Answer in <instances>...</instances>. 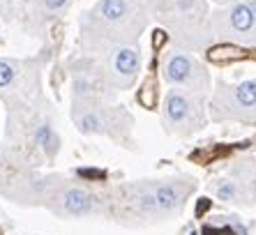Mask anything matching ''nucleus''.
I'll list each match as a JSON object with an SVG mask.
<instances>
[{"instance_id": "nucleus-1", "label": "nucleus", "mask_w": 256, "mask_h": 235, "mask_svg": "<svg viewBox=\"0 0 256 235\" xmlns=\"http://www.w3.org/2000/svg\"><path fill=\"white\" fill-rule=\"evenodd\" d=\"M214 120H240L256 122V78L240 81L236 86L222 83L212 97Z\"/></svg>"}, {"instance_id": "nucleus-2", "label": "nucleus", "mask_w": 256, "mask_h": 235, "mask_svg": "<svg viewBox=\"0 0 256 235\" xmlns=\"http://www.w3.org/2000/svg\"><path fill=\"white\" fill-rule=\"evenodd\" d=\"M203 100L201 94L173 88L164 100V124L176 134H192L203 127Z\"/></svg>"}, {"instance_id": "nucleus-3", "label": "nucleus", "mask_w": 256, "mask_h": 235, "mask_svg": "<svg viewBox=\"0 0 256 235\" xmlns=\"http://www.w3.org/2000/svg\"><path fill=\"white\" fill-rule=\"evenodd\" d=\"M162 76L171 86H178V90H187V92L194 94H201L210 83L208 72L203 70L201 62L187 51H180V48L171 51L164 58Z\"/></svg>"}, {"instance_id": "nucleus-4", "label": "nucleus", "mask_w": 256, "mask_h": 235, "mask_svg": "<svg viewBox=\"0 0 256 235\" xmlns=\"http://www.w3.org/2000/svg\"><path fill=\"white\" fill-rule=\"evenodd\" d=\"M217 37L222 40H231L238 44H254L256 42V16L252 10L250 0H240L226 7L212 18L210 26Z\"/></svg>"}, {"instance_id": "nucleus-5", "label": "nucleus", "mask_w": 256, "mask_h": 235, "mask_svg": "<svg viewBox=\"0 0 256 235\" xmlns=\"http://www.w3.org/2000/svg\"><path fill=\"white\" fill-rule=\"evenodd\" d=\"M141 70V53L136 46H118L111 58V78L116 86L127 88L134 83Z\"/></svg>"}, {"instance_id": "nucleus-6", "label": "nucleus", "mask_w": 256, "mask_h": 235, "mask_svg": "<svg viewBox=\"0 0 256 235\" xmlns=\"http://www.w3.org/2000/svg\"><path fill=\"white\" fill-rule=\"evenodd\" d=\"M171 5L173 14V26H178V28H198L203 24V18H206V2L203 0H168Z\"/></svg>"}, {"instance_id": "nucleus-7", "label": "nucleus", "mask_w": 256, "mask_h": 235, "mask_svg": "<svg viewBox=\"0 0 256 235\" xmlns=\"http://www.w3.org/2000/svg\"><path fill=\"white\" fill-rule=\"evenodd\" d=\"M60 210L70 214V217H84V214H90V212L97 210V198L92 194H88L86 189L70 187L60 196Z\"/></svg>"}, {"instance_id": "nucleus-8", "label": "nucleus", "mask_w": 256, "mask_h": 235, "mask_svg": "<svg viewBox=\"0 0 256 235\" xmlns=\"http://www.w3.org/2000/svg\"><path fill=\"white\" fill-rule=\"evenodd\" d=\"M95 14L104 21V24H120V21H125L130 16V5H127V0H102L100 5H97Z\"/></svg>"}, {"instance_id": "nucleus-9", "label": "nucleus", "mask_w": 256, "mask_h": 235, "mask_svg": "<svg viewBox=\"0 0 256 235\" xmlns=\"http://www.w3.org/2000/svg\"><path fill=\"white\" fill-rule=\"evenodd\" d=\"M35 141L40 143V146H42L48 154H51V152L56 150V148H58L56 134H54V130H51L48 124H40V127H37V132H35Z\"/></svg>"}, {"instance_id": "nucleus-10", "label": "nucleus", "mask_w": 256, "mask_h": 235, "mask_svg": "<svg viewBox=\"0 0 256 235\" xmlns=\"http://www.w3.org/2000/svg\"><path fill=\"white\" fill-rule=\"evenodd\" d=\"M78 124L84 132H104V124H108V120L102 118L100 113H84L78 118Z\"/></svg>"}, {"instance_id": "nucleus-11", "label": "nucleus", "mask_w": 256, "mask_h": 235, "mask_svg": "<svg viewBox=\"0 0 256 235\" xmlns=\"http://www.w3.org/2000/svg\"><path fill=\"white\" fill-rule=\"evenodd\" d=\"M208 58L214 60V62H226V60H236V58H242V51L233 46H217L208 53Z\"/></svg>"}, {"instance_id": "nucleus-12", "label": "nucleus", "mask_w": 256, "mask_h": 235, "mask_svg": "<svg viewBox=\"0 0 256 235\" xmlns=\"http://www.w3.org/2000/svg\"><path fill=\"white\" fill-rule=\"evenodd\" d=\"M217 196L222 200H233L238 196V184L233 182V180H224V182L217 184Z\"/></svg>"}, {"instance_id": "nucleus-13", "label": "nucleus", "mask_w": 256, "mask_h": 235, "mask_svg": "<svg viewBox=\"0 0 256 235\" xmlns=\"http://www.w3.org/2000/svg\"><path fill=\"white\" fill-rule=\"evenodd\" d=\"M14 78V67L7 62V60H0V88L10 86Z\"/></svg>"}, {"instance_id": "nucleus-14", "label": "nucleus", "mask_w": 256, "mask_h": 235, "mask_svg": "<svg viewBox=\"0 0 256 235\" xmlns=\"http://www.w3.org/2000/svg\"><path fill=\"white\" fill-rule=\"evenodd\" d=\"M44 5H46L48 10H60V7L67 5V0H44Z\"/></svg>"}]
</instances>
